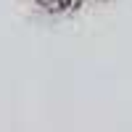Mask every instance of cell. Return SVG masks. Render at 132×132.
<instances>
[{
    "instance_id": "1",
    "label": "cell",
    "mask_w": 132,
    "mask_h": 132,
    "mask_svg": "<svg viewBox=\"0 0 132 132\" xmlns=\"http://www.w3.org/2000/svg\"><path fill=\"white\" fill-rule=\"evenodd\" d=\"M27 3L35 8V11L45 13V16L61 19V16H74V13H79L82 8H87L90 3H95V0H27Z\"/></svg>"
}]
</instances>
